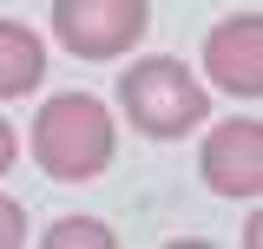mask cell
Masks as SVG:
<instances>
[{
  "mask_svg": "<svg viewBox=\"0 0 263 249\" xmlns=\"http://www.w3.org/2000/svg\"><path fill=\"white\" fill-rule=\"evenodd\" d=\"M27 157L53 184H99L112 171V157H119V118H112V105L92 98V92H53L33 112Z\"/></svg>",
  "mask_w": 263,
  "mask_h": 249,
  "instance_id": "obj_1",
  "label": "cell"
},
{
  "mask_svg": "<svg viewBox=\"0 0 263 249\" xmlns=\"http://www.w3.org/2000/svg\"><path fill=\"white\" fill-rule=\"evenodd\" d=\"M119 118L152 144H178L211 125V86L178 53H132L119 72Z\"/></svg>",
  "mask_w": 263,
  "mask_h": 249,
  "instance_id": "obj_2",
  "label": "cell"
},
{
  "mask_svg": "<svg viewBox=\"0 0 263 249\" xmlns=\"http://www.w3.org/2000/svg\"><path fill=\"white\" fill-rule=\"evenodd\" d=\"M53 46L86 66H119L152 33V0H53Z\"/></svg>",
  "mask_w": 263,
  "mask_h": 249,
  "instance_id": "obj_3",
  "label": "cell"
},
{
  "mask_svg": "<svg viewBox=\"0 0 263 249\" xmlns=\"http://www.w3.org/2000/svg\"><path fill=\"white\" fill-rule=\"evenodd\" d=\"M197 177L224 203H257L263 197V118L257 112H230V118H217L204 131Z\"/></svg>",
  "mask_w": 263,
  "mask_h": 249,
  "instance_id": "obj_4",
  "label": "cell"
},
{
  "mask_svg": "<svg viewBox=\"0 0 263 249\" xmlns=\"http://www.w3.org/2000/svg\"><path fill=\"white\" fill-rule=\"evenodd\" d=\"M204 72L237 105H257L263 98V20L257 13H224L204 33Z\"/></svg>",
  "mask_w": 263,
  "mask_h": 249,
  "instance_id": "obj_5",
  "label": "cell"
},
{
  "mask_svg": "<svg viewBox=\"0 0 263 249\" xmlns=\"http://www.w3.org/2000/svg\"><path fill=\"white\" fill-rule=\"evenodd\" d=\"M40 86H46V33L0 13V105L40 92Z\"/></svg>",
  "mask_w": 263,
  "mask_h": 249,
  "instance_id": "obj_6",
  "label": "cell"
},
{
  "mask_svg": "<svg viewBox=\"0 0 263 249\" xmlns=\"http://www.w3.org/2000/svg\"><path fill=\"white\" fill-rule=\"evenodd\" d=\"M40 243H46V249H72V243H92V249H112L119 236H112V230H105L99 217H60L53 230H46V236H40Z\"/></svg>",
  "mask_w": 263,
  "mask_h": 249,
  "instance_id": "obj_7",
  "label": "cell"
},
{
  "mask_svg": "<svg viewBox=\"0 0 263 249\" xmlns=\"http://www.w3.org/2000/svg\"><path fill=\"white\" fill-rule=\"evenodd\" d=\"M0 249H27V203L0 190Z\"/></svg>",
  "mask_w": 263,
  "mask_h": 249,
  "instance_id": "obj_8",
  "label": "cell"
},
{
  "mask_svg": "<svg viewBox=\"0 0 263 249\" xmlns=\"http://www.w3.org/2000/svg\"><path fill=\"white\" fill-rule=\"evenodd\" d=\"M13 164H20V131H13V125L0 118V177H7Z\"/></svg>",
  "mask_w": 263,
  "mask_h": 249,
  "instance_id": "obj_9",
  "label": "cell"
}]
</instances>
